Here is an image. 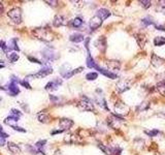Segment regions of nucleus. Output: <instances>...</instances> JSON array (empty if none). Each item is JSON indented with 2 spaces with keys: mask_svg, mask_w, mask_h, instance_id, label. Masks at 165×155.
<instances>
[{
  "mask_svg": "<svg viewBox=\"0 0 165 155\" xmlns=\"http://www.w3.org/2000/svg\"><path fill=\"white\" fill-rule=\"evenodd\" d=\"M33 33H34V35L36 36L38 39L43 41H47V42L52 41L54 39L53 33L47 28H36L34 31H33Z\"/></svg>",
  "mask_w": 165,
  "mask_h": 155,
  "instance_id": "nucleus-1",
  "label": "nucleus"
},
{
  "mask_svg": "<svg viewBox=\"0 0 165 155\" xmlns=\"http://www.w3.org/2000/svg\"><path fill=\"white\" fill-rule=\"evenodd\" d=\"M7 16L10 17L14 23H17V24L21 23V21H22V11H21V8L19 7L11 8L7 13Z\"/></svg>",
  "mask_w": 165,
  "mask_h": 155,
  "instance_id": "nucleus-2",
  "label": "nucleus"
},
{
  "mask_svg": "<svg viewBox=\"0 0 165 155\" xmlns=\"http://www.w3.org/2000/svg\"><path fill=\"white\" fill-rule=\"evenodd\" d=\"M43 57L47 62H51V61H54V60L58 59L59 56L57 55V53L54 50H52V49H50V48H47L43 51Z\"/></svg>",
  "mask_w": 165,
  "mask_h": 155,
  "instance_id": "nucleus-3",
  "label": "nucleus"
},
{
  "mask_svg": "<svg viewBox=\"0 0 165 155\" xmlns=\"http://www.w3.org/2000/svg\"><path fill=\"white\" fill-rule=\"evenodd\" d=\"M79 108L84 111H94V105L88 97L83 96L82 100L79 102Z\"/></svg>",
  "mask_w": 165,
  "mask_h": 155,
  "instance_id": "nucleus-4",
  "label": "nucleus"
},
{
  "mask_svg": "<svg viewBox=\"0 0 165 155\" xmlns=\"http://www.w3.org/2000/svg\"><path fill=\"white\" fill-rule=\"evenodd\" d=\"M115 111L117 112V114H119L120 117H121V116H125V115H127L129 113V108H128V105H125L124 102L120 101V102L116 103Z\"/></svg>",
  "mask_w": 165,
  "mask_h": 155,
  "instance_id": "nucleus-5",
  "label": "nucleus"
},
{
  "mask_svg": "<svg viewBox=\"0 0 165 155\" xmlns=\"http://www.w3.org/2000/svg\"><path fill=\"white\" fill-rule=\"evenodd\" d=\"M52 72H53V68L50 67V66H47V67H43V69H40V71H38V72H36V74L31 75H29V77L37 78V79H43L44 77H47V75H51Z\"/></svg>",
  "mask_w": 165,
  "mask_h": 155,
  "instance_id": "nucleus-6",
  "label": "nucleus"
},
{
  "mask_svg": "<svg viewBox=\"0 0 165 155\" xmlns=\"http://www.w3.org/2000/svg\"><path fill=\"white\" fill-rule=\"evenodd\" d=\"M61 84H62V80H60V79H56V80L49 82V83L46 85L44 89L47 90V91H55V90H57V88H58Z\"/></svg>",
  "mask_w": 165,
  "mask_h": 155,
  "instance_id": "nucleus-7",
  "label": "nucleus"
},
{
  "mask_svg": "<svg viewBox=\"0 0 165 155\" xmlns=\"http://www.w3.org/2000/svg\"><path fill=\"white\" fill-rule=\"evenodd\" d=\"M72 125H73V121L70 119H67V118H62V119H60L59 121V126L61 127V129L63 131L71 128Z\"/></svg>",
  "mask_w": 165,
  "mask_h": 155,
  "instance_id": "nucleus-8",
  "label": "nucleus"
},
{
  "mask_svg": "<svg viewBox=\"0 0 165 155\" xmlns=\"http://www.w3.org/2000/svg\"><path fill=\"white\" fill-rule=\"evenodd\" d=\"M129 88H130V84H129V82L126 80H121L117 83V90H118L120 93L125 92V91H127Z\"/></svg>",
  "mask_w": 165,
  "mask_h": 155,
  "instance_id": "nucleus-9",
  "label": "nucleus"
},
{
  "mask_svg": "<svg viewBox=\"0 0 165 155\" xmlns=\"http://www.w3.org/2000/svg\"><path fill=\"white\" fill-rule=\"evenodd\" d=\"M66 24H67L66 18L64 16H62V15H57V16H55V18H54L53 25L55 27H60V26L66 25Z\"/></svg>",
  "mask_w": 165,
  "mask_h": 155,
  "instance_id": "nucleus-10",
  "label": "nucleus"
},
{
  "mask_svg": "<svg viewBox=\"0 0 165 155\" xmlns=\"http://www.w3.org/2000/svg\"><path fill=\"white\" fill-rule=\"evenodd\" d=\"M101 24H102V20H101L100 18H98L97 16H95L90 20L89 26H90V28H91V30H96L101 26Z\"/></svg>",
  "mask_w": 165,
  "mask_h": 155,
  "instance_id": "nucleus-11",
  "label": "nucleus"
},
{
  "mask_svg": "<svg viewBox=\"0 0 165 155\" xmlns=\"http://www.w3.org/2000/svg\"><path fill=\"white\" fill-rule=\"evenodd\" d=\"M8 91H10V94L11 96H16L17 94H19L20 89H19V86H18V83L10 81V83L8 84Z\"/></svg>",
  "mask_w": 165,
  "mask_h": 155,
  "instance_id": "nucleus-12",
  "label": "nucleus"
},
{
  "mask_svg": "<svg viewBox=\"0 0 165 155\" xmlns=\"http://www.w3.org/2000/svg\"><path fill=\"white\" fill-rule=\"evenodd\" d=\"M124 119L121 118L120 116H115V115H112V116L109 117V123L112 127H118L117 124H120L121 122H123Z\"/></svg>",
  "mask_w": 165,
  "mask_h": 155,
  "instance_id": "nucleus-13",
  "label": "nucleus"
},
{
  "mask_svg": "<svg viewBox=\"0 0 165 155\" xmlns=\"http://www.w3.org/2000/svg\"><path fill=\"white\" fill-rule=\"evenodd\" d=\"M95 45L97 47L101 52H104L106 49V39L104 36H100L95 42Z\"/></svg>",
  "mask_w": 165,
  "mask_h": 155,
  "instance_id": "nucleus-14",
  "label": "nucleus"
},
{
  "mask_svg": "<svg viewBox=\"0 0 165 155\" xmlns=\"http://www.w3.org/2000/svg\"><path fill=\"white\" fill-rule=\"evenodd\" d=\"M107 66H109V71H118L121 68V63L118 60H110V61L107 62Z\"/></svg>",
  "mask_w": 165,
  "mask_h": 155,
  "instance_id": "nucleus-15",
  "label": "nucleus"
},
{
  "mask_svg": "<svg viewBox=\"0 0 165 155\" xmlns=\"http://www.w3.org/2000/svg\"><path fill=\"white\" fill-rule=\"evenodd\" d=\"M110 11L109 10H106V8H100V10H98L97 11V17L100 18L101 20H106L107 18L110 17Z\"/></svg>",
  "mask_w": 165,
  "mask_h": 155,
  "instance_id": "nucleus-16",
  "label": "nucleus"
},
{
  "mask_svg": "<svg viewBox=\"0 0 165 155\" xmlns=\"http://www.w3.org/2000/svg\"><path fill=\"white\" fill-rule=\"evenodd\" d=\"M151 62H152V65L155 66V67H159V66H161L162 64H163L164 62V59L160 58L159 56L157 55H152V58H151Z\"/></svg>",
  "mask_w": 165,
  "mask_h": 155,
  "instance_id": "nucleus-17",
  "label": "nucleus"
},
{
  "mask_svg": "<svg viewBox=\"0 0 165 155\" xmlns=\"http://www.w3.org/2000/svg\"><path fill=\"white\" fill-rule=\"evenodd\" d=\"M37 119L40 121L41 123H47L50 121V115L47 112H39L37 114Z\"/></svg>",
  "mask_w": 165,
  "mask_h": 155,
  "instance_id": "nucleus-18",
  "label": "nucleus"
},
{
  "mask_svg": "<svg viewBox=\"0 0 165 155\" xmlns=\"http://www.w3.org/2000/svg\"><path fill=\"white\" fill-rule=\"evenodd\" d=\"M46 144H47V140H39V141H37L35 143V148L37 149V151L39 152L40 154H44V151L43 149L44 146H46Z\"/></svg>",
  "mask_w": 165,
  "mask_h": 155,
  "instance_id": "nucleus-19",
  "label": "nucleus"
},
{
  "mask_svg": "<svg viewBox=\"0 0 165 155\" xmlns=\"http://www.w3.org/2000/svg\"><path fill=\"white\" fill-rule=\"evenodd\" d=\"M95 69H97V71H100L101 74L104 75H106V77H107V78H109V79H116V78H117V75H116V74H113V72L109 71H105V69L99 67L98 65L96 66V68H95Z\"/></svg>",
  "mask_w": 165,
  "mask_h": 155,
  "instance_id": "nucleus-20",
  "label": "nucleus"
},
{
  "mask_svg": "<svg viewBox=\"0 0 165 155\" xmlns=\"http://www.w3.org/2000/svg\"><path fill=\"white\" fill-rule=\"evenodd\" d=\"M7 147H8V150H10L11 153H14V154H19L20 152H21V149L20 147L18 145H16L14 143H7Z\"/></svg>",
  "mask_w": 165,
  "mask_h": 155,
  "instance_id": "nucleus-21",
  "label": "nucleus"
},
{
  "mask_svg": "<svg viewBox=\"0 0 165 155\" xmlns=\"http://www.w3.org/2000/svg\"><path fill=\"white\" fill-rule=\"evenodd\" d=\"M70 41H72V42H80V41H83L84 39H85V37H84V35L83 34H80V33H73V34H71L70 35Z\"/></svg>",
  "mask_w": 165,
  "mask_h": 155,
  "instance_id": "nucleus-22",
  "label": "nucleus"
},
{
  "mask_svg": "<svg viewBox=\"0 0 165 155\" xmlns=\"http://www.w3.org/2000/svg\"><path fill=\"white\" fill-rule=\"evenodd\" d=\"M19 118H20V117L14 116V115H10V116H8L6 119L4 120V123L7 124V125H10V126H14V123L19 121Z\"/></svg>",
  "mask_w": 165,
  "mask_h": 155,
  "instance_id": "nucleus-23",
  "label": "nucleus"
},
{
  "mask_svg": "<svg viewBox=\"0 0 165 155\" xmlns=\"http://www.w3.org/2000/svg\"><path fill=\"white\" fill-rule=\"evenodd\" d=\"M96 101H97V103L100 105V107H102L103 109H105V110H109V108H107V105H106L105 99H104V97L101 95V94L96 96Z\"/></svg>",
  "mask_w": 165,
  "mask_h": 155,
  "instance_id": "nucleus-24",
  "label": "nucleus"
},
{
  "mask_svg": "<svg viewBox=\"0 0 165 155\" xmlns=\"http://www.w3.org/2000/svg\"><path fill=\"white\" fill-rule=\"evenodd\" d=\"M11 50L20 51V48L18 47V45H17V38H13V39H11V41H10V45H7L6 52L7 51H11Z\"/></svg>",
  "mask_w": 165,
  "mask_h": 155,
  "instance_id": "nucleus-25",
  "label": "nucleus"
},
{
  "mask_svg": "<svg viewBox=\"0 0 165 155\" xmlns=\"http://www.w3.org/2000/svg\"><path fill=\"white\" fill-rule=\"evenodd\" d=\"M72 69H71L70 65L67 64V63H65V64H63L61 67H60V74H61L62 77H64L65 75H67L68 72L71 71Z\"/></svg>",
  "mask_w": 165,
  "mask_h": 155,
  "instance_id": "nucleus-26",
  "label": "nucleus"
},
{
  "mask_svg": "<svg viewBox=\"0 0 165 155\" xmlns=\"http://www.w3.org/2000/svg\"><path fill=\"white\" fill-rule=\"evenodd\" d=\"M154 45L156 47H161V45H165V37L163 36H157L154 38Z\"/></svg>",
  "mask_w": 165,
  "mask_h": 155,
  "instance_id": "nucleus-27",
  "label": "nucleus"
},
{
  "mask_svg": "<svg viewBox=\"0 0 165 155\" xmlns=\"http://www.w3.org/2000/svg\"><path fill=\"white\" fill-rule=\"evenodd\" d=\"M157 89L159 91V93L162 94L163 96H165V80L158 82L157 84Z\"/></svg>",
  "mask_w": 165,
  "mask_h": 155,
  "instance_id": "nucleus-28",
  "label": "nucleus"
},
{
  "mask_svg": "<svg viewBox=\"0 0 165 155\" xmlns=\"http://www.w3.org/2000/svg\"><path fill=\"white\" fill-rule=\"evenodd\" d=\"M87 66L89 68H96V66H97V64H96V62L91 57V55H88V57H87Z\"/></svg>",
  "mask_w": 165,
  "mask_h": 155,
  "instance_id": "nucleus-29",
  "label": "nucleus"
},
{
  "mask_svg": "<svg viewBox=\"0 0 165 155\" xmlns=\"http://www.w3.org/2000/svg\"><path fill=\"white\" fill-rule=\"evenodd\" d=\"M83 69H84V67H79V68H76V69H72V71L68 72L67 75H65L63 78H64V79H69V78H71L72 75H74L76 74H79V72H80V71H83Z\"/></svg>",
  "mask_w": 165,
  "mask_h": 155,
  "instance_id": "nucleus-30",
  "label": "nucleus"
},
{
  "mask_svg": "<svg viewBox=\"0 0 165 155\" xmlns=\"http://www.w3.org/2000/svg\"><path fill=\"white\" fill-rule=\"evenodd\" d=\"M83 23H84V21H83L82 18L76 17V19L72 21V26L74 27V28H80V27L83 25Z\"/></svg>",
  "mask_w": 165,
  "mask_h": 155,
  "instance_id": "nucleus-31",
  "label": "nucleus"
},
{
  "mask_svg": "<svg viewBox=\"0 0 165 155\" xmlns=\"http://www.w3.org/2000/svg\"><path fill=\"white\" fill-rule=\"evenodd\" d=\"M7 58H8V60H10V62H13V63H14V62H17L18 60H19V55H18L17 53H8L7 54Z\"/></svg>",
  "mask_w": 165,
  "mask_h": 155,
  "instance_id": "nucleus-32",
  "label": "nucleus"
},
{
  "mask_svg": "<svg viewBox=\"0 0 165 155\" xmlns=\"http://www.w3.org/2000/svg\"><path fill=\"white\" fill-rule=\"evenodd\" d=\"M142 25H145V26H150V25H153V24H154V21H153L151 17H146L142 19Z\"/></svg>",
  "mask_w": 165,
  "mask_h": 155,
  "instance_id": "nucleus-33",
  "label": "nucleus"
},
{
  "mask_svg": "<svg viewBox=\"0 0 165 155\" xmlns=\"http://www.w3.org/2000/svg\"><path fill=\"white\" fill-rule=\"evenodd\" d=\"M148 108H149V102L143 101V102L140 103L138 107L136 108V110H137V111H139V112H143V111H146Z\"/></svg>",
  "mask_w": 165,
  "mask_h": 155,
  "instance_id": "nucleus-34",
  "label": "nucleus"
},
{
  "mask_svg": "<svg viewBox=\"0 0 165 155\" xmlns=\"http://www.w3.org/2000/svg\"><path fill=\"white\" fill-rule=\"evenodd\" d=\"M97 77H98L97 72H89V74H87L86 79L88 81H94V80H96V79H97Z\"/></svg>",
  "mask_w": 165,
  "mask_h": 155,
  "instance_id": "nucleus-35",
  "label": "nucleus"
},
{
  "mask_svg": "<svg viewBox=\"0 0 165 155\" xmlns=\"http://www.w3.org/2000/svg\"><path fill=\"white\" fill-rule=\"evenodd\" d=\"M136 41H138V45L142 48L143 45H145V44H146V37L143 35H137L136 36Z\"/></svg>",
  "mask_w": 165,
  "mask_h": 155,
  "instance_id": "nucleus-36",
  "label": "nucleus"
},
{
  "mask_svg": "<svg viewBox=\"0 0 165 155\" xmlns=\"http://www.w3.org/2000/svg\"><path fill=\"white\" fill-rule=\"evenodd\" d=\"M157 11H159V13L165 15V1H160V2H159Z\"/></svg>",
  "mask_w": 165,
  "mask_h": 155,
  "instance_id": "nucleus-37",
  "label": "nucleus"
},
{
  "mask_svg": "<svg viewBox=\"0 0 165 155\" xmlns=\"http://www.w3.org/2000/svg\"><path fill=\"white\" fill-rule=\"evenodd\" d=\"M98 147L102 150L104 153L107 154V155H113V152H112V149H109L107 147H105V146H103V145H98Z\"/></svg>",
  "mask_w": 165,
  "mask_h": 155,
  "instance_id": "nucleus-38",
  "label": "nucleus"
},
{
  "mask_svg": "<svg viewBox=\"0 0 165 155\" xmlns=\"http://www.w3.org/2000/svg\"><path fill=\"white\" fill-rule=\"evenodd\" d=\"M139 3L142 4V7H145V8H149V7L152 5V4H151L152 2H151V1H149V0H140Z\"/></svg>",
  "mask_w": 165,
  "mask_h": 155,
  "instance_id": "nucleus-39",
  "label": "nucleus"
},
{
  "mask_svg": "<svg viewBox=\"0 0 165 155\" xmlns=\"http://www.w3.org/2000/svg\"><path fill=\"white\" fill-rule=\"evenodd\" d=\"M10 115H14V116H17V117H21L22 116V113H21L19 110H17V109H11Z\"/></svg>",
  "mask_w": 165,
  "mask_h": 155,
  "instance_id": "nucleus-40",
  "label": "nucleus"
},
{
  "mask_svg": "<svg viewBox=\"0 0 165 155\" xmlns=\"http://www.w3.org/2000/svg\"><path fill=\"white\" fill-rule=\"evenodd\" d=\"M146 135H148L149 136H151V138H153V136H157L158 133H159V131L157 129H155V130H152V131H149V130H146L145 131Z\"/></svg>",
  "mask_w": 165,
  "mask_h": 155,
  "instance_id": "nucleus-41",
  "label": "nucleus"
},
{
  "mask_svg": "<svg viewBox=\"0 0 165 155\" xmlns=\"http://www.w3.org/2000/svg\"><path fill=\"white\" fill-rule=\"evenodd\" d=\"M28 60L30 62H32V63H37V64H40V65H43V62H41V61H39L38 59H36V58H33V57H28Z\"/></svg>",
  "mask_w": 165,
  "mask_h": 155,
  "instance_id": "nucleus-42",
  "label": "nucleus"
},
{
  "mask_svg": "<svg viewBox=\"0 0 165 155\" xmlns=\"http://www.w3.org/2000/svg\"><path fill=\"white\" fill-rule=\"evenodd\" d=\"M19 84H21L22 86H24L25 88H27V89H31V86H30V84L27 82V80H23V81H20Z\"/></svg>",
  "mask_w": 165,
  "mask_h": 155,
  "instance_id": "nucleus-43",
  "label": "nucleus"
},
{
  "mask_svg": "<svg viewBox=\"0 0 165 155\" xmlns=\"http://www.w3.org/2000/svg\"><path fill=\"white\" fill-rule=\"evenodd\" d=\"M0 49H2L3 51L6 52V49H7V45L5 44L4 41H0Z\"/></svg>",
  "mask_w": 165,
  "mask_h": 155,
  "instance_id": "nucleus-44",
  "label": "nucleus"
},
{
  "mask_svg": "<svg viewBox=\"0 0 165 155\" xmlns=\"http://www.w3.org/2000/svg\"><path fill=\"white\" fill-rule=\"evenodd\" d=\"M14 130H17V131H21V132H26V129H24L23 127H20V126H17V125H14L11 126Z\"/></svg>",
  "mask_w": 165,
  "mask_h": 155,
  "instance_id": "nucleus-45",
  "label": "nucleus"
},
{
  "mask_svg": "<svg viewBox=\"0 0 165 155\" xmlns=\"http://www.w3.org/2000/svg\"><path fill=\"white\" fill-rule=\"evenodd\" d=\"M46 3H47L49 5H51V6H56L57 3H58V1H50V0H46Z\"/></svg>",
  "mask_w": 165,
  "mask_h": 155,
  "instance_id": "nucleus-46",
  "label": "nucleus"
},
{
  "mask_svg": "<svg viewBox=\"0 0 165 155\" xmlns=\"http://www.w3.org/2000/svg\"><path fill=\"white\" fill-rule=\"evenodd\" d=\"M0 136L3 138V139H6V138H8V135L7 133H5L4 131H0Z\"/></svg>",
  "mask_w": 165,
  "mask_h": 155,
  "instance_id": "nucleus-47",
  "label": "nucleus"
},
{
  "mask_svg": "<svg viewBox=\"0 0 165 155\" xmlns=\"http://www.w3.org/2000/svg\"><path fill=\"white\" fill-rule=\"evenodd\" d=\"M156 29L160 30V31H165V27L164 26H160V25H156Z\"/></svg>",
  "mask_w": 165,
  "mask_h": 155,
  "instance_id": "nucleus-48",
  "label": "nucleus"
},
{
  "mask_svg": "<svg viewBox=\"0 0 165 155\" xmlns=\"http://www.w3.org/2000/svg\"><path fill=\"white\" fill-rule=\"evenodd\" d=\"M50 99L51 100H53V101H58V97H56V96H54V95H50Z\"/></svg>",
  "mask_w": 165,
  "mask_h": 155,
  "instance_id": "nucleus-49",
  "label": "nucleus"
},
{
  "mask_svg": "<svg viewBox=\"0 0 165 155\" xmlns=\"http://www.w3.org/2000/svg\"><path fill=\"white\" fill-rule=\"evenodd\" d=\"M61 132H63V130L59 129V130H54V131H52L51 133H52V135H57V133H61Z\"/></svg>",
  "mask_w": 165,
  "mask_h": 155,
  "instance_id": "nucleus-50",
  "label": "nucleus"
},
{
  "mask_svg": "<svg viewBox=\"0 0 165 155\" xmlns=\"http://www.w3.org/2000/svg\"><path fill=\"white\" fill-rule=\"evenodd\" d=\"M4 144H5V139L0 136V146H3Z\"/></svg>",
  "mask_w": 165,
  "mask_h": 155,
  "instance_id": "nucleus-51",
  "label": "nucleus"
},
{
  "mask_svg": "<svg viewBox=\"0 0 165 155\" xmlns=\"http://www.w3.org/2000/svg\"><path fill=\"white\" fill-rule=\"evenodd\" d=\"M3 11H4L3 5H2V3H0V15H2V13H3Z\"/></svg>",
  "mask_w": 165,
  "mask_h": 155,
  "instance_id": "nucleus-52",
  "label": "nucleus"
},
{
  "mask_svg": "<svg viewBox=\"0 0 165 155\" xmlns=\"http://www.w3.org/2000/svg\"><path fill=\"white\" fill-rule=\"evenodd\" d=\"M54 155H61V152H60V151H57Z\"/></svg>",
  "mask_w": 165,
  "mask_h": 155,
  "instance_id": "nucleus-53",
  "label": "nucleus"
},
{
  "mask_svg": "<svg viewBox=\"0 0 165 155\" xmlns=\"http://www.w3.org/2000/svg\"><path fill=\"white\" fill-rule=\"evenodd\" d=\"M0 90H5V88H4V87H1V86H0Z\"/></svg>",
  "mask_w": 165,
  "mask_h": 155,
  "instance_id": "nucleus-54",
  "label": "nucleus"
},
{
  "mask_svg": "<svg viewBox=\"0 0 165 155\" xmlns=\"http://www.w3.org/2000/svg\"><path fill=\"white\" fill-rule=\"evenodd\" d=\"M4 67V64H0V68H3Z\"/></svg>",
  "mask_w": 165,
  "mask_h": 155,
  "instance_id": "nucleus-55",
  "label": "nucleus"
},
{
  "mask_svg": "<svg viewBox=\"0 0 165 155\" xmlns=\"http://www.w3.org/2000/svg\"><path fill=\"white\" fill-rule=\"evenodd\" d=\"M0 131H3V128H2L1 125H0Z\"/></svg>",
  "mask_w": 165,
  "mask_h": 155,
  "instance_id": "nucleus-56",
  "label": "nucleus"
},
{
  "mask_svg": "<svg viewBox=\"0 0 165 155\" xmlns=\"http://www.w3.org/2000/svg\"><path fill=\"white\" fill-rule=\"evenodd\" d=\"M1 100H2V98H1V97H0V101H1Z\"/></svg>",
  "mask_w": 165,
  "mask_h": 155,
  "instance_id": "nucleus-57",
  "label": "nucleus"
}]
</instances>
